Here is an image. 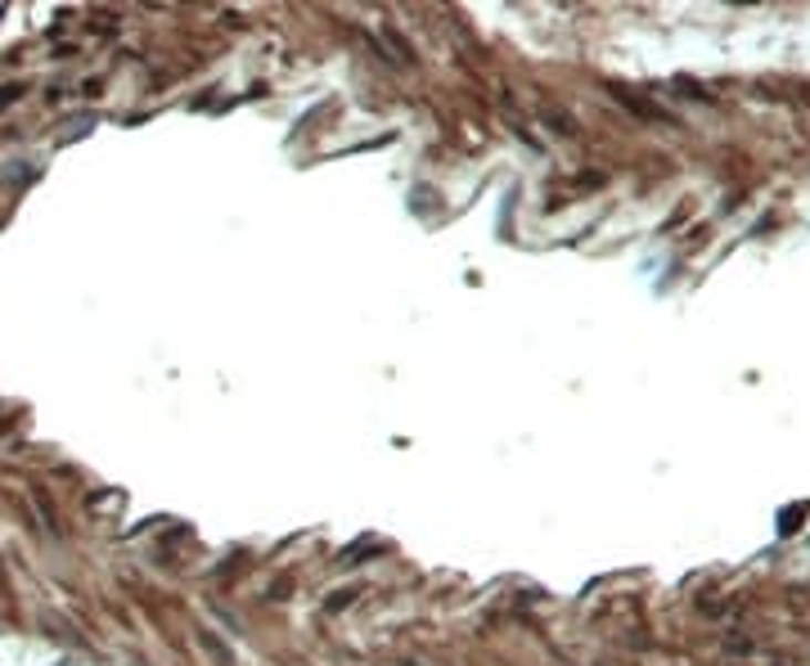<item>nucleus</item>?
<instances>
[]
</instances>
